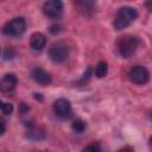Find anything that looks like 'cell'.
<instances>
[{
	"label": "cell",
	"instance_id": "15",
	"mask_svg": "<svg viewBox=\"0 0 152 152\" xmlns=\"http://www.w3.org/2000/svg\"><path fill=\"white\" fill-rule=\"evenodd\" d=\"M14 57H15V51H14L13 49H11V48L4 49V51H2V58H4L5 61L13 59Z\"/></svg>",
	"mask_w": 152,
	"mask_h": 152
},
{
	"label": "cell",
	"instance_id": "9",
	"mask_svg": "<svg viewBox=\"0 0 152 152\" xmlns=\"http://www.w3.org/2000/svg\"><path fill=\"white\" fill-rule=\"evenodd\" d=\"M18 83V78L14 74H6L2 78H1V82H0V88L2 91H11L15 88Z\"/></svg>",
	"mask_w": 152,
	"mask_h": 152
},
{
	"label": "cell",
	"instance_id": "18",
	"mask_svg": "<svg viewBox=\"0 0 152 152\" xmlns=\"http://www.w3.org/2000/svg\"><path fill=\"white\" fill-rule=\"evenodd\" d=\"M59 31H61V26H59V25H52L51 28H50V32H51L52 34H56V33H58Z\"/></svg>",
	"mask_w": 152,
	"mask_h": 152
},
{
	"label": "cell",
	"instance_id": "5",
	"mask_svg": "<svg viewBox=\"0 0 152 152\" xmlns=\"http://www.w3.org/2000/svg\"><path fill=\"white\" fill-rule=\"evenodd\" d=\"M129 80L137 84H145L150 80V72L148 70L142 65H134L131 68L128 72Z\"/></svg>",
	"mask_w": 152,
	"mask_h": 152
},
{
	"label": "cell",
	"instance_id": "14",
	"mask_svg": "<svg viewBox=\"0 0 152 152\" xmlns=\"http://www.w3.org/2000/svg\"><path fill=\"white\" fill-rule=\"evenodd\" d=\"M71 128H72L76 133H82V132L84 131V128H86V122L82 121L81 119H77V120H75V121L71 124Z\"/></svg>",
	"mask_w": 152,
	"mask_h": 152
},
{
	"label": "cell",
	"instance_id": "6",
	"mask_svg": "<svg viewBox=\"0 0 152 152\" xmlns=\"http://www.w3.org/2000/svg\"><path fill=\"white\" fill-rule=\"evenodd\" d=\"M43 12L46 17L51 19H57L63 13L62 0H48L43 6Z\"/></svg>",
	"mask_w": 152,
	"mask_h": 152
},
{
	"label": "cell",
	"instance_id": "22",
	"mask_svg": "<svg viewBox=\"0 0 152 152\" xmlns=\"http://www.w3.org/2000/svg\"><path fill=\"white\" fill-rule=\"evenodd\" d=\"M150 120H152V110L150 112Z\"/></svg>",
	"mask_w": 152,
	"mask_h": 152
},
{
	"label": "cell",
	"instance_id": "1",
	"mask_svg": "<svg viewBox=\"0 0 152 152\" xmlns=\"http://www.w3.org/2000/svg\"><path fill=\"white\" fill-rule=\"evenodd\" d=\"M138 18V12L133 7H121L118 10L115 19L113 21V26L115 30H122L126 28L128 25H131L135 19Z\"/></svg>",
	"mask_w": 152,
	"mask_h": 152
},
{
	"label": "cell",
	"instance_id": "2",
	"mask_svg": "<svg viewBox=\"0 0 152 152\" xmlns=\"http://www.w3.org/2000/svg\"><path fill=\"white\" fill-rule=\"evenodd\" d=\"M139 43H140L139 39L131 34L120 37L116 42V46L120 56L124 58H129L131 56H133L139 46Z\"/></svg>",
	"mask_w": 152,
	"mask_h": 152
},
{
	"label": "cell",
	"instance_id": "7",
	"mask_svg": "<svg viewBox=\"0 0 152 152\" xmlns=\"http://www.w3.org/2000/svg\"><path fill=\"white\" fill-rule=\"evenodd\" d=\"M53 110L57 116L69 119L71 116V103L66 99H57L53 102Z\"/></svg>",
	"mask_w": 152,
	"mask_h": 152
},
{
	"label": "cell",
	"instance_id": "21",
	"mask_svg": "<svg viewBox=\"0 0 152 152\" xmlns=\"http://www.w3.org/2000/svg\"><path fill=\"white\" fill-rule=\"evenodd\" d=\"M34 99L42 101V100H43V96H42V94H37V93H36V94H34Z\"/></svg>",
	"mask_w": 152,
	"mask_h": 152
},
{
	"label": "cell",
	"instance_id": "19",
	"mask_svg": "<svg viewBox=\"0 0 152 152\" xmlns=\"http://www.w3.org/2000/svg\"><path fill=\"white\" fill-rule=\"evenodd\" d=\"M28 109H30V107L28 106H26L25 103H21L20 104V108H19V110H20V113H26V112H28Z\"/></svg>",
	"mask_w": 152,
	"mask_h": 152
},
{
	"label": "cell",
	"instance_id": "10",
	"mask_svg": "<svg viewBox=\"0 0 152 152\" xmlns=\"http://www.w3.org/2000/svg\"><path fill=\"white\" fill-rule=\"evenodd\" d=\"M30 45L31 48L34 50V51H40L45 48L46 45V37L40 33V32H34L32 36H31V39H30Z\"/></svg>",
	"mask_w": 152,
	"mask_h": 152
},
{
	"label": "cell",
	"instance_id": "23",
	"mask_svg": "<svg viewBox=\"0 0 152 152\" xmlns=\"http://www.w3.org/2000/svg\"><path fill=\"white\" fill-rule=\"evenodd\" d=\"M150 144H151V145H152V137H151V138H150Z\"/></svg>",
	"mask_w": 152,
	"mask_h": 152
},
{
	"label": "cell",
	"instance_id": "8",
	"mask_svg": "<svg viewBox=\"0 0 152 152\" xmlns=\"http://www.w3.org/2000/svg\"><path fill=\"white\" fill-rule=\"evenodd\" d=\"M31 77L33 78V81L40 86H49L51 83V76L45 71L43 70L42 68H34L32 71H31Z\"/></svg>",
	"mask_w": 152,
	"mask_h": 152
},
{
	"label": "cell",
	"instance_id": "4",
	"mask_svg": "<svg viewBox=\"0 0 152 152\" xmlns=\"http://www.w3.org/2000/svg\"><path fill=\"white\" fill-rule=\"evenodd\" d=\"M70 48L64 42H57L51 45L49 50V57L53 63H63L69 57Z\"/></svg>",
	"mask_w": 152,
	"mask_h": 152
},
{
	"label": "cell",
	"instance_id": "3",
	"mask_svg": "<svg viewBox=\"0 0 152 152\" xmlns=\"http://www.w3.org/2000/svg\"><path fill=\"white\" fill-rule=\"evenodd\" d=\"M25 30H26V21L21 17L7 21L2 27L4 34L8 37H20L25 32Z\"/></svg>",
	"mask_w": 152,
	"mask_h": 152
},
{
	"label": "cell",
	"instance_id": "11",
	"mask_svg": "<svg viewBox=\"0 0 152 152\" xmlns=\"http://www.w3.org/2000/svg\"><path fill=\"white\" fill-rule=\"evenodd\" d=\"M26 138L32 141H42L45 139V131L40 127L31 126L26 132Z\"/></svg>",
	"mask_w": 152,
	"mask_h": 152
},
{
	"label": "cell",
	"instance_id": "20",
	"mask_svg": "<svg viewBox=\"0 0 152 152\" xmlns=\"http://www.w3.org/2000/svg\"><path fill=\"white\" fill-rule=\"evenodd\" d=\"M0 126H1L0 134H1V135H4V133H5V122H4V121H1V122H0Z\"/></svg>",
	"mask_w": 152,
	"mask_h": 152
},
{
	"label": "cell",
	"instance_id": "12",
	"mask_svg": "<svg viewBox=\"0 0 152 152\" xmlns=\"http://www.w3.org/2000/svg\"><path fill=\"white\" fill-rule=\"evenodd\" d=\"M75 2L84 13H91L95 10V0H75Z\"/></svg>",
	"mask_w": 152,
	"mask_h": 152
},
{
	"label": "cell",
	"instance_id": "16",
	"mask_svg": "<svg viewBox=\"0 0 152 152\" xmlns=\"http://www.w3.org/2000/svg\"><path fill=\"white\" fill-rule=\"evenodd\" d=\"M13 112V104L10 102H1V113L4 115H10Z\"/></svg>",
	"mask_w": 152,
	"mask_h": 152
},
{
	"label": "cell",
	"instance_id": "13",
	"mask_svg": "<svg viewBox=\"0 0 152 152\" xmlns=\"http://www.w3.org/2000/svg\"><path fill=\"white\" fill-rule=\"evenodd\" d=\"M94 72H95V76L99 77V78L104 77V76L108 74V64H107L104 61H100V62L96 64Z\"/></svg>",
	"mask_w": 152,
	"mask_h": 152
},
{
	"label": "cell",
	"instance_id": "17",
	"mask_svg": "<svg viewBox=\"0 0 152 152\" xmlns=\"http://www.w3.org/2000/svg\"><path fill=\"white\" fill-rule=\"evenodd\" d=\"M83 150L84 151H100V147L99 145H89V146H86Z\"/></svg>",
	"mask_w": 152,
	"mask_h": 152
}]
</instances>
